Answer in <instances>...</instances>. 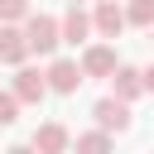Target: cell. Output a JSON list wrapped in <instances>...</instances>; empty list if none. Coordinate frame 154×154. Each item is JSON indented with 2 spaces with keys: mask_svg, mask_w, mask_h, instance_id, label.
Segmentation results:
<instances>
[{
  "mask_svg": "<svg viewBox=\"0 0 154 154\" xmlns=\"http://www.w3.org/2000/svg\"><path fill=\"white\" fill-rule=\"evenodd\" d=\"M24 38H29V53L48 58V53L63 43V24H58L53 14H34V10H29V19H24Z\"/></svg>",
  "mask_w": 154,
  "mask_h": 154,
  "instance_id": "6da1fadb",
  "label": "cell"
},
{
  "mask_svg": "<svg viewBox=\"0 0 154 154\" xmlns=\"http://www.w3.org/2000/svg\"><path fill=\"white\" fill-rule=\"evenodd\" d=\"M10 91H14V101H19V106H38V101L48 96V77H43L38 67L19 63V67H14V82H10Z\"/></svg>",
  "mask_w": 154,
  "mask_h": 154,
  "instance_id": "7a4b0ae2",
  "label": "cell"
},
{
  "mask_svg": "<svg viewBox=\"0 0 154 154\" xmlns=\"http://www.w3.org/2000/svg\"><path fill=\"white\" fill-rule=\"evenodd\" d=\"M43 77H48V91H58V96H72V91L87 82V72H82V63H77V58H53Z\"/></svg>",
  "mask_w": 154,
  "mask_h": 154,
  "instance_id": "3957f363",
  "label": "cell"
},
{
  "mask_svg": "<svg viewBox=\"0 0 154 154\" xmlns=\"http://www.w3.org/2000/svg\"><path fill=\"white\" fill-rule=\"evenodd\" d=\"M91 116H96V130H106V135H125L130 130V101H120V96H101L91 106Z\"/></svg>",
  "mask_w": 154,
  "mask_h": 154,
  "instance_id": "277c9868",
  "label": "cell"
},
{
  "mask_svg": "<svg viewBox=\"0 0 154 154\" xmlns=\"http://www.w3.org/2000/svg\"><path fill=\"white\" fill-rule=\"evenodd\" d=\"M116 67H120V58H116L111 43H87L82 48V72L87 77H111Z\"/></svg>",
  "mask_w": 154,
  "mask_h": 154,
  "instance_id": "5b68a950",
  "label": "cell"
},
{
  "mask_svg": "<svg viewBox=\"0 0 154 154\" xmlns=\"http://www.w3.org/2000/svg\"><path fill=\"white\" fill-rule=\"evenodd\" d=\"M0 63H5V67L29 63V38H24L19 24H0Z\"/></svg>",
  "mask_w": 154,
  "mask_h": 154,
  "instance_id": "8992f818",
  "label": "cell"
},
{
  "mask_svg": "<svg viewBox=\"0 0 154 154\" xmlns=\"http://www.w3.org/2000/svg\"><path fill=\"white\" fill-rule=\"evenodd\" d=\"M38 154H67L72 149V135H67V125H58V120H48V125H38L34 130V140H29Z\"/></svg>",
  "mask_w": 154,
  "mask_h": 154,
  "instance_id": "52a82bcc",
  "label": "cell"
},
{
  "mask_svg": "<svg viewBox=\"0 0 154 154\" xmlns=\"http://www.w3.org/2000/svg\"><path fill=\"white\" fill-rule=\"evenodd\" d=\"M91 29H96L101 38H120V29H125V10H120L116 0H101V5L91 10Z\"/></svg>",
  "mask_w": 154,
  "mask_h": 154,
  "instance_id": "ba28073f",
  "label": "cell"
},
{
  "mask_svg": "<svg viewBox=\"0 0 154 154\" xmlns=\"http://www.w3.org/2000/svg\"><path fill=\"white\" fill-rule=\"evenodd\" d=\"M58 24H63V43H82V48H87V38H91V14H87L82 5H67V14H63Z\"/></svg>",
  "mask_w": 154,
  "mask_h": 154,
  "instance_id": "9c48e42d",
  "label": "cell"
},
{
  "mask_svg": "<svg viewBox=\"0 0 154 154\" xmlns=\"http://www.w3.org/2000/svg\"><path fill=\"white\" fill-rule=\"evenodd\" d=\"M140 91H144V77H140V67L120 63V67L111 72V96H120V101H135Z\"/></svg>",
  "mask_w": 154,
  "mask_h": 154,
  "instance_id": "30bf717a",
  "label": "cell"
},
{
  "mask_svg": "<svg viewBox=\"0 0 154 154\" xmlns=\"http://www.w3.org/2000/svg\"><path fill=\"white\" fill-rule=\"evenodd\" d=\"M72 154H116V144H111L106 130H82L72 140Z\"/></svg>",
  "mask_w": 154,
  "mask_h": 154,
  "instance_id": "8fae6325",
  "label": "cell"
},
{
  "mask_svg": "<svg viewBox=\"0 0 154 154\" xmlns=\"http://www.w3.org/2000/svg\"><path fill=\"white\" fill-rule=\"evenodd\" d=\"M125 24L149 29V24H154V0H125Z\"/></svg>",
  "mask_w": 154,
  "mask_h": 154,
  "instance_id": "7c38bea8",
  "label": "cell"
},
{
  "mask_svg": "<svg viewBox=\"0 0 154 154\" xmlns=\"http://www.w3.org/2000/svg\"><path fill=\"white\" fill-rule=\"evenodd\" d=\"M29 19V0H0V24H24Z\"/></svg>",
  "mask_w": 154,
  "mask_h": 154,
  "instance_id": "4fadbf2b",
  "label": "cell"
},
{
  "mask_svg": "<svg viewBox=\"0 0 154 154\" xmlns=\"http://www.w3.org/2000/svg\"><path fill=\"white\" fill-rule=\"evenodd\" d=\"M19 120V101H14V91H0V125H14Z\"/></svg>",
  "mask_w": 154,
  "mask_h": 154,
  "instance_id": "5bb4252c",
  "label": "cell"
},
{
  "mask_svg": "<svg viewBox=\"0 0 154 154\" xmlns=\"http://www.w3.org/2000/svg\"><path fill=\"white\" fill-rule=\"evenodd\" d=\"M140 77H144V91H154V63H149V67H144Z\"/></svg>",
  "mask_w": 154,
  "mask_h": 154,
  "instance_id": "9a60e30c",
  "label": "cell"
},
{
  "mask_svg": "<svg viewBox=\"0 0 154 154\" xmlns=\"http://www.w3.org/2000/svg\"><path fill=\"white\" fill-rule=\"evenodd\" d=\"M5 154H38V149H34V144H10Z\"/></svg>",
  "mask_w": 154,
  "mask_h": 154,
  "instance_id": "2e32d148",
  "label": "cell"
},
{
  "mask_svg": "<svg viewBox=\"0 0 154 154\" xmlns=\"http://www.w3.org/2000/svg\"><path fill=\"white\" fill-rule=\"evenodd\" d=\"M67 5H87V0H67Z\"/></svg>",
  "mask_w": 154,
  "mask_h": 154,
  "instance_id": "e0dca14e",
  "label": "cell"
},
{
  "mask_svg": "<svg viewBox=\"0 0 154 154\" xmlns=\"http://www.w3.org/2000/svg\"><path fill=\"white\" fill-rule=\"evenodd\" d=\"M149 38H154V24H149Z\"/></svg>",
  "mask_w": 154,
  "mask_h": 154,
  "instance_id": "ac0fdd59",
  "label": "cell"
}]
</instances>
